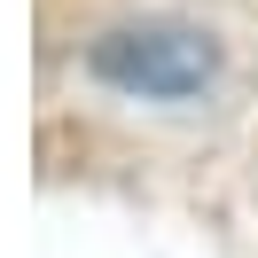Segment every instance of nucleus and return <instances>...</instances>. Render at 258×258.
<instances>
[{"label": "nucleus", "instance_id": "obj_1", "mask_svg": "<svg viewBox=\"0 0 258 258\" xmlns=\"http://www.w3.org/2000/svg\"><path fill=\"white\" fill-rule=\"evenodd\" d=\"M86 71L125 86V94L180 102V94H204V79L219 71V47L188 24H125V32H102L86 47Z\"/></svg>", "mask_w": 258, "mask_h": 258}]
</instances>
